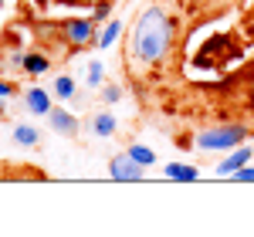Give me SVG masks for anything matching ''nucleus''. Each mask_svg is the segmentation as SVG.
<instances>
[{"instance_id":"obj_8","label":"nucleus","mask_w":254,"mask_h":237,"mask_svg":"<svg viewBox=\"0 0 254 237\" xmlns=\"http://www.w3.org/2000/svg\"><path fill=\"white\" fill-rule=\"evenodd\" d=\"M166 179H176V183H193L196 179V166L190 163H166Z\"/></svg>"},{"instance_id":"obj_6","label":"nucleus","mask_w":254,"mask_h":237,"mask_svg":"<svg viewBox=\"0 0 254 237\" xmlns=\"http://www.w3.org/2000/svg\"><path fill=\"white\" fill-rule=\"evenodd\" d=\"M48 122H51V129L61 132V136H78V118L71 116V112H64L61 105H55L48 112Z\"/></svg>"},{"instance_id":"obj_11","label":"nucleus","mask_w":254,"mask_h":237,"mask_svg":"<svg viewBox=\"0 0 254 237\" xmlns=\"http://www.w3.org/2000/svg\"><path fill=\"white\" fill-rule=\"evenodd\" d=\"M48 68H51V58H48V55L27 51V58H24V71H27V75H44Z\"/></svg>"},{"instance_id":"obj_23","label":"nucleus","mask_w":254,"mask_h":237,"mask_svg":"<svg viewBox=\"0 0 254 237\" xmlns=\"http://www.w3.org/2000/svg\"><path fill=\"white\" fill-rule=\"evenodd\" d=\"M0 3H3V0H0Z\"/></svg>"},{"instance_id":"obj_12","label":"nucleus","mask_w":254,"mask_h":237,"mask_svg":"<svg viewBox=\"0 0 254 237\" xmlns=\"http://www.w3.org/2000/svg\"><path fill=\"white\" fill-rule=\"evenodd\" d=\"M126 153H129V156L136 159L139 166H146V170H149V166H156V153H153L149 146H142V142H132V146H129Z\"/></svg>"},{"instance_id":"obj_1","label":"nucleus","mask_w":254,"mask_h":237,"mask_svg":"<svg viewBox=\"0 0 254 237\" xmlns=\"http://www.w3.org/2000/svg\"><path fill=\"white\" fill-rule=\"evenodd\" d=\"M176 38V17L159 7V3H149L142 7L126 34V58H129V68L132 71H149L156 68L159 61L170 58V48H173Z\"/></svg>"},{"instance_id":"obj_17","label":"nucleus","mask_w":254,"mask_h":237,"mask_svg":"<svg viewBox=\"0 0 254 237\" xmlns=\"http://www.w3.org/2000/svg\"><path fill=\"white\" fill-rule=\"evenodd\" d=\"M102 102H105V105H116V102H122V88H119L116 81L102 85Z\"/></svg>"},{"instance_id":"obj_5","label":"nucleus","mask_w":254,"mask_h":237,"mask_svg":"<svg viewBox=\"0 0 254 237\" xmlns=\"http://www.w3.org/2000/svg\"><path fill=\"white\" fill-rule=\"evenodd\" d=\"M251 159H254V146L241 142L237 149H231V153H227V159H220V163H217L214 173H217V177H234L237 170H241V166H248Z\"/></svg>"},{"instance_id":"obj_7","label":"nucleus","mask_w":254,"mask_h":237,"mask_svg":"<svg viewBox=\"0 0 254 237\" xmlns=\"http://www.w3.org/2000/svg\"><path fill=\"white\" fill-rule=\"evenodd\" d=\"M24 109H27V112H34V116H44V118H48V112L55 109V105H51V92H44V88H38V85H34V88L24 95Z\"/></svg>"},{"instance_id":"obj_18","label":"nucleus","mask_w":254,"mask_h":237,"mask_svg":"<svg viewBox=\"0 0 254 237\" xmlns=\"http://www.w3.org/2000/svg\"><path fill=\"white\" fill-rule=\"evenodd\" d=\"M231 179H241V183H254V166H251V163H248V166H241V170H237Z\"/></svg>"},{"instance_id":"obj_4","label":"nucleus","mask_w":254,"mask_h":237,"mask_svg":"<svg viewBox=\"0 0 254 237\" xmlns=\"http://www.w3.org/2000/svg\"><path fill=\"white\" fill-rule=\"evenodd\" d=\"M142 173H146V166H139L129 153H119V156L109 159V177L119 179V183H139Z\"/></svg>"},{"instance_id":"obj_2","label":"nucleus","mask_w":254,"mask_h":237,"mask_svg":"<svg viewBox=\"0 0 254 237\" xmlns=\"http://www.w3.org/2000/svg\"><path fill=\"white\" fill-rule=\"evenodd\" d=\"M248 136H251V129L244 122H224V125L200 129L193 142H196V149H203V153H231L241 142H248Z\"/></svg>"},{"instance_id":"obj_15","label":"nucleus","mask_w":254,"mask_h":237,"mask_svg":"<svg viewBox=\"0 0 254 237\" xmlns=\"http://www.w3.org/2000/svg\"><path fill=\"white\" fill-rule=\"evenodd\" d=\"M88 85H92V88H102V85H105V64H102V61H88Z\"/></svg>"},{"instance_id":"obj_10","label":"nucleus","mask_w":254,"mask_h":237,"mask_svg":"<svg viewBox=\"0 0 254 237\" xmlns=\"http://www.w3.org/2000/svg\"><path fill=\"white\" fill-rule=\"evenodd\" d=\"M92 132H95L98 139L116 136V116H112V112H98V116L92 118Z\"/></svg>"},{"instance_id":"obj_13","label":"nucleus","mask_w":254,"mask_h":237,"mask_svg":"<svg viewBox=\"0 0 254 237\" xmlns=\"http://www.w3.org/2000/svg\"><path fill=\"white\" fill-rule=\"evenodd\" d=\"M51 92H55L61 102H64V99H75V78H68V75H58V78L51 81Z\"/></svg>"},{"instance_id":"obj_19","label":"nucleus","mask_w":254,"mask_h":237,"mask_svg":"<svg viewBox=\"0 0 254 237\" xmlns=\"http://www.w3.org/2000/svg\"><path fill=\"white\" fill-rule=\"evenodd\" d=\"M14 92H17V88H14V85H10V81H3V78H0V95H3V99H10V95H14Z\"/></svg>"},{"instance_id":"obj_9","label":"nucleus","mask_w":254,"mask_h":237,"mask_svg":"<svg viewBox=\"0 0 254 237\" xmlns=\"http://www.w3.org/2000/svg\"><path fill=\"white\" fill-rule=\"evenodd\" d=\"M119 38H122V20H119V17L105 20V24H102V31H98V48H112Z\"/></svg>"},{"instance_id":"obj_21","label":"nucleus","mask_w":254,"mask_h":237,"mask_svg":"<svg viewBox=\"0 0 254 237\" xmlns=\"http://www.w3.org/2000/svg\"><path fill=\"white\" fill-rule=\"evenodd\" d=\"M3 112H7V99L0 95V116H3Z\"/></svg>"},{"instance_id":"obj_16","label":"nucleus","mask_w":254,"mask_h":237,"mask_svg":"<svg viewBox=\"0 0 254 237\" xmlns=\"http://www.w3.org/2000/svg\"><path fill=\"white\" fill-rule=\"evenodd\" d=\"M109 10H112V3H109V0H98V3H92L88 17L98 20V24H105V20H109Z\"/></svg>"},{"instance_id":"obj_20","label":"nucleus","mask_w":254,"mask_h":237,"mask_svg":"<svg viewBox=\"0 0 254 237\" xmlns=\"http://www.w3.org/2000/svg\"><path fill=\"white\" fill-rule=\"evenodd\" d=\"M24 58H27V51H10V64L24 68Z\"/></svg>"},{"instance_id":"obj_22","label":"nucleus","mask_w":254,"mask_h":237,"mask_svg":"<svg viewBox=\"0 0 254 237\" xmlns=\"http://www.w3.org/2000/svg\"><path fill=\"white\" fill-rule=\"evenodd\" d=\"M38 3H41V7H44V3H48V0H38Z\"/></svg>"},{"instance_id":"obj_3","label":"nucleus","mask_w":254,"mask_h":237,"mask_svg":"<svg viewBox=\"0 0 254 237\" xmlns=\"http://www.w3.org/2000/svg\"><path fill=\"white\" fill-rule=\"evenodd\" d=\"M61 41L71 44V48L98 44V20H92V17H68V20H61Z\"/></svg>"},{"instance_id":"obj_14","label":"nucleus","mask_w":254,"mask_h":237,"mask_svg":"<svg viewBox=\"0 0 254 237\" xmlns=\"http://www.w3.org/2000/svg\"><path fill=\"white\" fill-rule=\"evenodd\" d=\"M14 142H17V146H38L41 132L34 125H17V129H14Z\"/></svg>"}]
</instances>
